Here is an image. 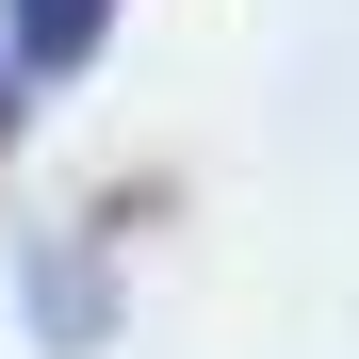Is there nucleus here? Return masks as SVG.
<instances>
[{
    "mask_svg": "<svg viewBox=\"0 0 359 359\" xmlns=\"http://www.w3.org/2000/svg\"><path fill=\"white\" fill-rule=\"evenodd\" d=\"M17 98H33V82H17V66H0V163H17Z\"/></svg>",
    "mask_w": 359,
    "mask_h": 359,
    "instance_id": "nucleus-3",
    "label": "nucleus"
},
{
    "mask_svg": "<svg viewBox=\"0 0 359 359\" xmlns=\"http://www.w3.org/2000/svg\"><path fill=\"white\" fill-rule=\"evenodd\" d=\"M114 17H131V0H0V66L17 82H82L114 49Z\"/></svg>",
    "mask_w": 359,
    "mask_h": 359,
    "instance_id": "nucleus-1",
    "label": "nucleus"
},
{
    "mask_svg": "<svg viewBox=\"0 0 359 359\" xmlns=\"http://www.w3.org/2000/svg\"><path fill=\"white\" fill-rule=\"evenodd\" d=\"M98 327H114L98 262H49V278H33V343H98Z\"/></svg>",
    "mask_w": 359,
    "mask_h": 359,
    "instance_id": "nucleus-2",
    "label": "nucleus"
}]
</instances>
